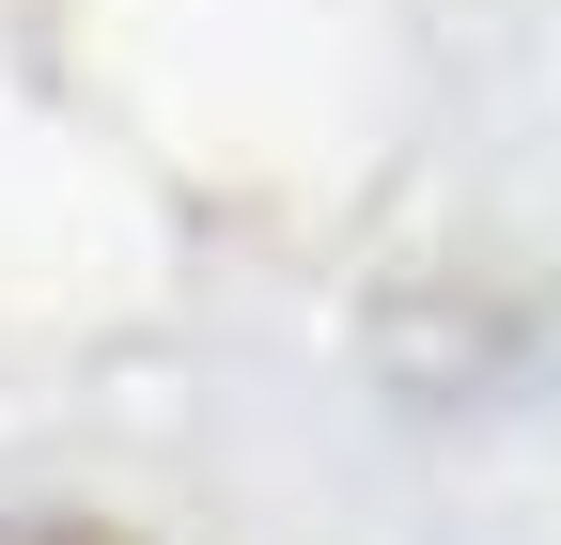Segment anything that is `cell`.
<instances>
[{
  "label": "cell",
  "instance_id": "obj_1",
  "mask_svg": "<svg viewBox=\"0 0 561 545\" xmlns=\"http://www.w3.org/2000/svg\"><path fill=\"white\" fill-rule=\"evenodd\" d=\"M0 545H125V530H94V514H16Z\"/></svg>",
  "mask_w": 561,
  "mask_h": 545
}]
</instances>
